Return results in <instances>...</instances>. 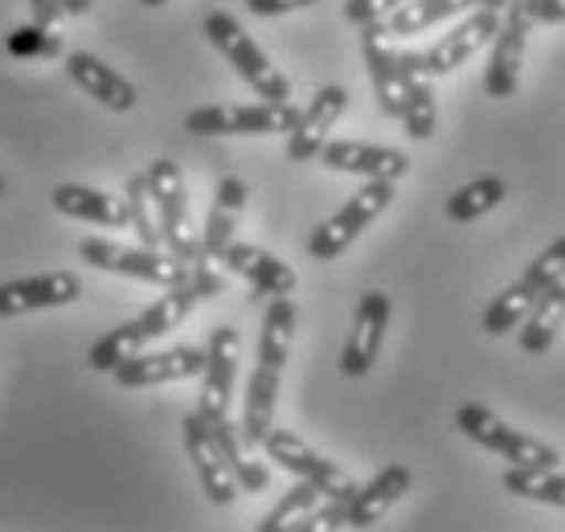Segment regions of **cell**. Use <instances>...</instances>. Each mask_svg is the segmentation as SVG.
Returning a JSON list of instances; mask_svg holds the SVG:
<instances>
[{
	"mask_svg": "<svg viewBox=\"0 0 565 532\" xmlns=\"http://www.w3.org/2000/svg\"><path fill=\"white\" fill-rule=\"evenodd\" d=\"M205 373V349L193 344H177L164 352H136L131 361H124L111 377L124 390H143V385H169V381H189Z\"/></svg>",
	"mask_w": 565,
	"mask_h": 532,
	"instance_id": "13",
	"label": "cell"
},
{
	"mask_svg": "<svg viewBox=\"0 0 565 532\" xmlns=\"http://www.w3.org/2000/svg\"><path fill=\"white\" fill-rule=\"evenodd\" d=\"M205 38L226 54V62L238 71V78L250 86L263 103H291V83L270 66V57L250 42V33H246L234 17L210 13L205 17Z\"/></svg>",
	"mask_w": 565,
	"mask_h": 532,
	"instance_id": "2",
	"label": "cell"
},
{
	"mask_svg": "<svg viewBox=\"0 0 565 532\" xmlns=\"http://www.w3.org/2000/svg\"><path fill=\"white\" fill-rule=\"evenodd\" d=\"M198 304H201V291L193 287V279L184 283V287H164V295L156 299L152 308H143L136 320L119 323L103 340H95V349H90L86 361H90V369H99V373H115L124 361L143 352V344H152L164 332H172L177 323H184V316L198 308Z\"/></svg>",
	"mask_w": 565,
	"mask_h": 532,
	"instance_id": "1",
	"label": "cell"
},
{
	"mask_svg": "<svg viewBox=\"0 0 565 532\" xmlns=\"http://www.w3.org/2000/svg\"><path fill=\"white\" fill-rule=\"evenodd\" d=\"M66 74L74 78V86H83L86 95L103 103L107 111H131L136 107V86L95 54H83V50L66 54Z\"/></svg>",
	"mask_w": 565,
	"mask_h": 532,
	"instance_id": "21",
	"label": "cell"
},
{
	"mask_svg": "<svg viewBox=\"0 0 565 532\" xmlns=\"http://www.w3.org/2000/svg\"><path fill=\"white\" fill-rule=\"evenodd\" d=\"M529 25H533V0H512L504 9L500 33L492 45V62L483 74V91L492 98H512L521 86L524 50H529Z\"/></svg>",
	"mask_w": 565,
	"mask_h": 532,
	"instance_id": "10",
	"label": "cell"
},
{
	"mask_svg": "<svg viewBox=\"0 0 565 532\" xmlns=\"http://www.w3.org/2000/svg\"><path fill=\"white\" fill-rule=\"evenodd\" d=\"M242 205H246V184L238 177H226V181L217 184V193H213V210H210V222H205V238H201V251L205 258H222L230 242H234V230H238V217H242Z\"/></svg>",
	"mask_w": 565,
	"mask_h": 532,
	"instance_id": "25",
	"label": "cell"
},
{
	"mask_svg": "<svg viewBox=\"0 0 565 532\" xmlns=\"http://www.w3.org/2000/svg\"><path fill=\"white\" fill-rule=\"evenodd\" d=\"M9 54L17 57H54L62 54V38L42 25H21L9 33Z\"/></svg>",
	"mask_w": 565,
	"mask_h": 532,
	"instance_id": "35",
	"label": "cell"
},
{
	"mask_svg": "<svg viewBox=\"0 0 565 532\" xmlns=\"http://www.w3.org/2000/svg\"><path fill=\"white\" fill-rule=\"evenodd\" d=\"M495 33H500V9H476V13H467L451 33H443L430 50L423 54V74L426 78H438V74H451L459 71L467 57L480 54L483 45L492 42Z\"/></svg>",
	"mask_w": 565,
	"mask_h": 532,
	"instance_id": "12",
	"label": "cell"
},
{
	"mask_svg": "<svg viewBox=\"0 0 565 532\" xmlns=\"http://www.w3.org/2000/svg\"><path fill=\"white\" fill-rule=\"evenodd\" d=\"M184 450H189V459H193V471H198V483L201 491L210 496L217 508H226L238 500V476H234V467H230L226 450L217 443L210 426L201 422V414H189L184 418Z\"/></svg>",
	"mask_w": 565,
	"mask_h": 532,
	"instance_id": "11",
	"label": "cell"
},
{
	"mask_svg": "<svg viewBox=\"0 0 565 532\" xmlns=\"http://www.w3.org/2000/svg\"><path fill=\"white\" fill-rule=\"evenodd\" d=\"M397 78H402V124L411 140H430L438 124L435 91L423 74V54H397Z\"/></svg>",
	"mask_w": 565,
	"mask_h": 532,
	"instance_id": "20",
	"label": "cell"
},
{
	"mask_svg": "<svg viewBox=\"0 0 565 532\" xmlns=\"http://www.w3.org/2000/svg\"><path fill=\"white\" fill-rule=\"evenodd\" d=\"M471 9H480V0H406L402 9L385 17L382 25L390 38H411V33H423V29L451 21L459 13H471Z\"/></svg>",
	"mask_w": 565,
	"mask_h": 532,
	"instance_id": "26",
	"label": "cell"
},
{
	"mask_svg": "<svg viewBox=\"0 0 565 532\" xmlns=\"http://www.w3.org/2000/svg\"><path fill=\"white\" fill-rule=\"evenodd\" d=\"M296 320H299V311L287 295H282V299H270L267 316H263V332H258V364H275V369L287 364L291 340H296Z\"/></svg>",
	"mask_w": 565,
	"mask_h": 532,
	"instance_id": "27",
	"label": "cell"
},
{
	"mask_svg": "<svg viewBox=\"0 0 565 532\" xmlns=\"http://www.w3.org/2000/svg\"><path fill=\"white\" fill-rule=\"evenodd\" d=\"M0 196H4V177H0Z\"/></svg>",
	"mask_w": 565,
	"mask_h": 532,
	"instance_id": "43",
	"label": "cell"
},
{
	"mask_svg": "<svg viewBox=\"0 0 565 532\" xmlns=\"http://www.w3.org/2000/svg\"><path fill=\"white\" fill-rule=\"evenodd\" d=\"M324 169L349 172V177H365V181H397L406 177L411 160L397 152V148H382V143H361V140H337L324 143Z\"/></svg>",
	"mask_w": 565,
	"mask_h": 532,
	"instance_id": "16",
	"label": "cell"
},
{
	"mask_svg": "<svg viewBox=\"0 0 565 532\" xmlns=\"http://www.w3.org/2000/svg\"><path fill=\"white\" fill-rule=\"evenodd\" d=\"M411 483H414L411 467H402V462L377 471V476L369 479L365 488H356V496L344 504V529H373V524L411 491Z\"/></svg>",
	"mask_w": 565,
	"mask_h": 532,
	"instance_id": "18",
	"label": "cell"
},
{
	"mask_svg": "<svg viewBox=\"0 0 565 532\" xmlns=\"http://www.w3.org/2000/svg\"><path fill=\"white\" fill-rule=\"evenodd\" d=\"M344 107H349V91H344V86H324V91H320V95L311 98L308 107L299 111L296 127L287 131V156H291L296 164L316 160V156L324 152L328 131L337 127V119L344 115Z\"/></svg>",
	"mask_w": 565,
	"mask_h": 532,
	"instance_id": "14",
	"label": "cell"
},
{
	"mask_svg": "<svg viewBox=\"0 0 565 532\" xmlns=\"http://www.w3.org/2000/svg\"><path fill=\"white\" fill-rule=\"evenodd\" d=\"M361 54H365L369 78H373V91H377V103H382L385 115L402 119V78H397V50H390V33H385L382 21L373 25H361Z\"/></svg>",
	"mask_w": 565,
	"mask_h": 532,
	"instance_id": "22",
	"label": "cell"
},
{
	"mask_svg": "<svg viewBox=\"0 0 565 532\" xmlns=\"http://www.w3.org/2000/svg\"><path fill=\"white\" fill-rule=\"evenodd\" d=\"M90 266L99 270H111V275H128V279L156 283V287H184L193 279V263H181L172 254L148 251V246H119V242L107 238H86L78 246Z\"/></svg>",
	"mask_w": 565,
	"mask_h": 532,
	"instance_id": "5",
	"label": "cell"
},
{
	"mask_svg": "<svg viewBox=\"0 0 565 532\" xmlns=\"http://www.w3.org/2000/svg\"><path fill=\"white\" fill-rule=\"evenodd\" d=\"M390 201H394V181H365L324 225H320V230H316V234H311L308 254L316 258V263H332L337 254L349 251L369 225L390 210Z\"/></svg>",
	"mask_w": 565,
	"mask_h": 532,
	"instance_id": "3",
	"label": "cell"
},
{
	"mask_svg": "<svg viewBox=\"0 0 565 532\" xmlns=\"http://www.w3.org/2000/svg\"><path fill=\"white\" fill-rule=\"evenodd\" d=\"M238 328H213L205 344V373H201V402L198 414L205 426L230 422V402H234V377H238Z\"/></svg>",
	"mask_w": 565,
	"mask_h": 532,
	"instance_id": "9",
	"label": "cell"
},
{
	"mask_svg": "<svg viewBox=\"0 0 565 532\" xmlns=\"http://www.w3.org/2000/svg\"><path fill=\"white\" fill-rule=\"evenodd\" d=\"M337 529H344V504H340V500H328V504L316 508L296 532H337Z\"/></svg>",
	"mask_w": 565,
	"mask_h": 532,
	"instance_id": "37",
	"label": "cell"
},
{
	"mask_svg": "<svg viewBox=\"0 0 565 532\" xmlns=\"http://www.w3.org/2000/svg\"><path fill=\"white\" fill-rule=\"evenodd\" d=\"M279 377L282 369L275 364H258L246 385V409H242V443L246 447H263L267 435L275 430V402H279Z\"/></svg>",
	"mask_w": 565,
	"mask_h": 532,
	"instance_id": "23",
	"label": "cell"
},
{
	"mask_svg": "<svg viewBox=\"0 0 565 532\" xmlns=\"http://www.w3.org/2000/svg\"><path fill=\"white\" fill-rule=\"evenodd\" d=\"M29 13H33V25H57L66 17V0H29Z\"/></svg>",
	"mask_w": 565,
	"mask_h": 532,
	"instance_id": "39",
	"label": "cell"
},
{
	"mask_svg": "<svg viewBox=\"0 0 565 532\" xmlns=\"http://www.w3.org/2000/svg\"><path fill=\"white\" fill-rule=\"evenodd\" d=\"M217 263H226V270H234L238 279L250 283L258 295L282 299V295L296 291V270H291L287 263H279L275 254L250 246V242H230Z\"/></svg>",
	"mask_w": 565,
	"mask_h": 532,
	"instance_id": "17",
	"label": "cell"
},
{
	"mask_svg": "<svg viewBox=\"0 0 565 532\" xmlns=\"http://www.w3.org/2000/svg\"><path fill=\"white\" fill-rule=\"evenodd\" d=\"M83 283L71 270H54V275H38V279H17L0 287V316H25L38 308H62L78 299Z\"/></svg>",
	"mask_w": 565,
	"mask_h": 532,
	"instance_id": "19",
	"label": "cell"
},
{
	"mask_svg": "<svg viewBox=\"0 0 565 532\" xmlns=\"http://www.w3.org/2000/svg\"><path fill=\"white\" fill-rule=\"evenodd\" d=\"M320 504H324V496L311 488V483H303V479H299V488L287 491L279 504H275L267 517H263L258 532H296L299 524H303V520H308Z\"/></svg>",
	"mask_w": 565,
	"mask_h": 532,
	"instance_id": "33",
	"label": "cell"
},
{
	"mask_svg": "<svg viewBox=\"0 0 565 532\" xmlns=\"http://www.w3.org/2000/svg\"><path fill=\"white\" fill-rule=\"evenodd\" d=\"M562 320H565V283H557V287H550V291H541L537 304H533V311L524 316L521 349L524 352H545L553 344V337H557Z\"/></svg>",
	"mask_w": 565,
	"mask_h": 532,
	"instance_id": "28",
	"label": "cell"
},
{
	"mask_svg": "<svg viewBox=\"0 0 565 532\" xmlns=\"http://www.w3.org/2000/svg\"><path fill=\"white\" fill-rule=\"evenodd\" d=\"M533 304H537V291L529 287V283H512L509 291H500L488 304V311H483V332L488 337H509L512 328H521L524 316L533 311Z\"/></svg>",
	"mask_w": 565,
	"mask_h": 532,
	"instance_id": "31",
	"label": "cell"
},
{
	"mask_svg": "<svg viewBox=\"0 0 565 532\" xmlns=\"http://www.w3.org/2000/svg\"><path fill=\"white\" fill-rule=\"evenodd\" d=\"M140 4H148V9H160V4H169V0H140Z\"/></svg>",
	"mask_w": 565,
	"mask_h": 532,
	"instance_id": "42",
	"label": "cell"
},
{
	"mask_svg": "<svg viewBox=\"0 0 565 532\" xmlns=\"http://www.w3.org/2000/svg\"><path fill=\"white\" fill-rule=\"evenodd\" d=\"M406 0H349L344 4V17L353 21V25H373V21H385V17L402 9Z\"/></svg>",
	"mask_w": 565,
	"mask_h": 532,
	"instance_id": "36",
	"label": "cell"
},
{
	"mask_svg": "<svg viewBox=\"0 0 565 532\" xmlns=\"http://www.w3.org/2000/svg\"><path fill=\"white\" fill-rule=\"evenodd\" d=\"M504 196H509V184L500 177H480V181L455 189L451 201H447V217L451 222H480L483 213H492Z\"/></svg>",
	"mask_w": 565,
	"mask_h": 532,
	"instance_id": "30",
	"label": "cell"
},
{
	"mask_svg": "<svg viewBox=\"0 0 565 532\" xmlns=\"http://www.w3.org/2000/svg\"><path fill=\"white\" fill-rule=\"evenodd\" d=\"M521 283H529L533 291H550V287H557V283H565V238H557L553 246H545V251L529 263V270L521 275Z\"/></svg>",
	"mask_w": 565,
	"mask_h": 532,
	"instance_id": "34",
	"label": "cell"
},
{
	"mask_svg": "<svg viewBox=\"0 0 565 532\" xmlns=\"http://www.w3.org/2000/svg\"><path fill=\"white\" fill-rule=\"evenodd\" d=\"M299 111L291 103H217L184 115V127L198 136H275L291 131Z\"/></svg>",
	"mask_w": 565,
	"mask_h": 532,
	"instance_id": "6",
	"label": "cell"
},
{
	"mask_svg": "<svg viewBox=\"0 0 565 532\" xmlns=\"http://www.w3.org/2000/svg\"><path fill=\"white\" fill-rule=\"evenodd\" d=\"M390 295L385 291H369L361 304H356V316H353V332H349V344L340 352V369L349 373V377H365L373 361H377V352H382V340H385V328H390Z\"/></svg>",
	"mask_w": 565,
	"mask_h": 532,
	"instance_id": "15",
	"label": "cell"
},
{
	"mask_svg": "<svg viewBox=\"0 0 565 532\" xmlns=\"http://www.w3.org/2000/svg\"><path fill=\"white\" fill-rule=\"evenodd\" d=\"M54 210L78 222L103 225V230H119L128 225V210H124V196H111L103 189H86V184H57L54 189Z\"/></svg>",
	"mask_w": 565,
	"mask_h": 532,
	"instance_id": "24",
	"label": "cell"
},
{
	"mask_svg": "<svg viewBox=\"0 0 565 532\" xmlns=\"http://www.w3.org/2000/svg\"><path fill=\"white\" fill-rule=\"evenodd\" d=\"M455 426H459L471 443H480L483 450L509 459L512 467H557V459H562L550 443H541V438H533V435H521L516 426L500 422L492 409H483V406H459Z\"/></svg>",
	"mask_w": 565,
	"mask_h": 532,
	"instance_id": "7",
	"label": "cell"
},
{
	"mask_svg": "<svg viewBox=\"0 0 565 532\" xmlns=\"http://www.w3.org/2000/svg\"><path fill=\"white\" fill-rule=\"evenodd\" d=\"M124 210H128V225L136 230L140 246H148V251H160V246H164V238H160V217H156V201H152V189H148V172H136V177L128 181Z\"/></svg>",
	"mask_w": 565,
	"mask_h": 532,
	"instance_id": "32",
	"label": "cell"
},
{
	"mask_svg": "<svg viewBox=\"0 0 565 532\" xmlns=\"http://www.w3.org/2000/svg\"><path fill=\"white\" fill-rule=\"evenodd\" d=\"M148 189H152L156 217H160V238H164L172 258H181V263H205L201 238L193 234V217H189L184 172L172 160H152L148 164Z\"/></svg>",
	"mask_w": 565,
	"mask_h": 532,
	"instance_id": "4",
	"label": "cell"
},
{
	"mask_svg": "<svg viewBox=\"0 0 565 532\" xmlns=\"http://www.w3.org/2000/svg\"><path fill=\"white\" fill-rule=\"evenodd\" d=\"M533 21H541V25H562L565 0H533Z\"/></svg>",
	"mask_w": 565,
	"mask_h": 532,
	"instance_id": "40",
	"label": "cell"
},
{
	"mask_svg": "<svg viewBox=\"0 0 565 532\" xmlns=\"http://www.w3.org/2000/svg\"><path fill=\"white\" fill-rule=\"evenodd\" d=\"M316 0H246V9L255 17H282L296 13V9H311Z\"/></svg>",
	"mask_w": 565,
	"mask_h": 532,
	"instance_id": "38",
	"label": "cell"
},
{
	"mask_svg": "<svg viewBox=\"0 0 565 532\" xmlns=\"http://www.w3.org/2000/svg\"><path fill=\"white\" fill-rule=\"evenodd\" d=\"M66 13H74V17L90 13V0H66Z\"/></svg>",
	"mask_w": 565,
	"mask_h": 532,
	"instance_id": "41",
	"label": "cell"
},
{
	"mask_svg": "<svg viewBox=\"0 0 565 532\" xmlns=\"http://www.w3.org/2000/svg\"><path fill=\"white\" fill-rule=\"evenodd\" d=\"M504 488L512 496H521V500L565 508V476L557 467H509L504 471Z\"/></svg>",
	"mask_w": 565,
	"mask_h": 532,
	"instance_id": "29",
	"label": "cell"
},
{
	"mask_svg": "<svg viewBox=\"0 0 565 532\" xmlns=\"http://www.w3.org/2000/svg\"><path fill=\"white\" fill-rule=\"evenodd\" d=\"M263 450L279 462L282 471H291V476H299L303 483H311L324 500H340V504H349V500L356 496L353 476H349V471H340L337 462L324 459V455H316V450H311L299 435H291V430H270L267 443H263Z\"/></svg>",
	"mask_w": 565,
	"mask_h": 532,
	"instance_id": "8",
	"label": "cell"
}]
</instances>
